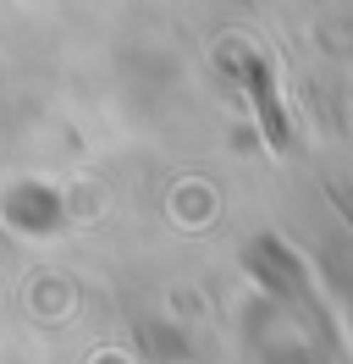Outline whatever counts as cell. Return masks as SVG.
<instances>
[{"label":"cell","mask_w":353,"mask_h":364,"mask_svg":"<svg viewBox=\"0 0 353 364\" xmlns=\"http://www.w3.org/2000/svg\"><path fill=\"white\" fill-rule=\"evenodd\" d=\"M238 72H243V83H248V94H254V111H260V122H265V138H270L276 149H287V111H282V100H276L270 67H265L260 55H238Z\"/></svg>","instance_id":"6da1fadb"}]
</instances>
